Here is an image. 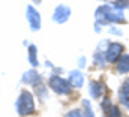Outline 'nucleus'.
Here are the masks:
<instances>
[{"instance_id": "obj_1", "label": "nucleus", "mask_w": 129, "mask_h": 117, "mask_svg": "<svg viewBox=\"0 0 129 117\" xmlns=\"http://www.w3.org/2000/svg\"><path fill=\"white\" fill-rule=\"evenodd\" d=\"M15 108L17 111L21 114V116H27V114H32L35 111V102H33V96L29 92H23L15 104Z\"/></svg>"}, {"instance_id": "obj_2", "label": "nucleus", "mask_w": 129, "mask_h": 117, "mask_svg": "<svg viewBox=\"0 0 129 117\" xmlns=\"http://www.w3.org/2000/svg\"><path fill=\"white\" fill-rule=\"evenodd\" d=\"M50 87L53 89L56 93H60V95H68L71 93V86L68 84V81L63 80L62 77H57V75H51L50 77V81H48Z\"/></svg>"}, {"instance_id": "obj_3", "label": "nucleus", "mask_w": 129, "mask_h": 117, "mask_svg": "<svg viewBox=\"0 0 129 117\" xmlns=\"http://www.w3.org/2000/svg\"><path fill=\"white\" fill-rule=\"evenodd\" d=\"M69 17H71V9H69L66 5H59V6L56 8L54 14H53V20H54L56 23H59V24L66 23Z\"/></svg>"}, {"instance_id": "obj_4", "label": "nucleus", "mask_w": 129, "mask_h": 117, "mask_svg": "<svg viewBox=\"0 0 129 117\" xmlns=\"http://www.w3.org/2000/svg\"><path fill=\"white\" fill-rule=\"evenodd\" d=\"M122 51H123V47L120 44H110V47H108V50L105 53V60L110 62V63L116 62L122 56Z\"/></svg>"}, {"instance_id": "obj_5", "label": "nucleus", "mask_w": 129, "mask_h": 117, "mask_svg": "<svg viewBox=\"0 0 129 117\" xmlns=\"http://www.w3.org/2000/svg\"><path fill=\"white\" fill-rule=\"evenodd\" d=\"M27 20L32 30H39L41 29V17L39 12L33 8V6H27Z\"/></svg>"}, {"instance_id": "obj_6", "label": "nucleus", "mask_w": 129, "mask_h": 117, "mask_svg": "<svg viewBox=\"0 0 129 117\" xmlns=\"http://www.w3.org/2000/svg\"><path fill=\"white\" fill-rule=\"evenodd\" d=\"M119 96H120V102L129 110V78L125 80V83L122 84L120 92H119Z\"/></svg>"}, {"instance_id": "obj_7", "label": "nucleus", "mask_w": 129, "mask_h": 117, "mask_svg": "<svg viewBox=\"0 0 129 117\" xmlns=\"http://www.w3.org/2000/svg\"><path fill=\"white\" fill-rule=\"evenodd\" d=\"M69 81H71V84L74 87H81L83 86V81H84L83 74L80 71H72L71 75H69Z\"/></svg>"}, {"instance_id": "obj_8", "label": "nucleus", "mask_w": 129, "mask_h": 117, "mask_svg": "<svg viewBox=\"0 0 129 117\" xmlns=\"http://www.w3.org/2000/svg\"><path fill=\"white\" fill-rule=\"evenodd\" d=\"M23 81L26 84H36V83L41 81V78H39V75H38L36 71H27L24 74V77H23Z\"/></svg>"}, {"instance_id": "obj_9", "label": "nucleus", "mask_w": 129, "mask_h": 117, "mask_svg": "<svg viewBox=\"0 0 129 117\" xmlns=\"http://www.w3.org/2000/svg\"><path fill=\"white\" fill-rule=\"evenodd\" d=\"M117 71H119L120 74H126V72H129V56L128 54H123L122 58L119 60Z\"/></svg>"}, {"instance_id": "obj_10", "label": "nucleus", "mask_w": 129, "mask_h": 117, "mask_svg": "<svg viewBox=\"0 0 129 117\" xmlns=\"http://www.w3.org/2000/svg\"><path fill=\"white\" fill-rule=\"evenodd\" d=\"M102 92H104V86L101 83H98V81H92L90 83V95L93 98H99L102 95Z\"/></svg>"}, {"instance_id": "obj_11", "label": "nucleus", "mask_w": 129, "mask_h": 117, "mask_svg": "<svg viewBox=\"0 0 129 117\" xmlns=\"http://www.w3.org/2000/svg\"><path fill=\"white\" fill-rule=\"evenodd\" d=\"M29 60L32 63V66H38V58H36V47L35 45H30L29 47Z\"/></svg>"}, {"instance_id": "obj_12", "label": "nucleus", "mask_w": 129, "mask_h": 117, "mask_svg": "<svg viewBox=\"0 0 129 117\" xmlns=\"http://www.w3.org/2000/svg\"><path fill=\"white\" fill-rule=\"evenodd\" d=\"M83 104H84V113H86L84 116L86 117H95L93 111H92V107H90V102L89 101H84Z\"/></svg>"}, {"instance_id": "obj_13", "label": "nucleus", "mask_w": 129, "mask_h": 117, "mask_svg": "<svg viewBox=\"0 0 129 117\" xmlns=\"http://www.w3.org/2000/svg\"><path fill=\"white\" fill-rule=\"evenodd\" d=\"M66 117H83V116H81V113L78 110H74V111H69L66 114Z\"/></svg>"}, {"instance_id": "obj_14", "label": "nucleus", "mask_w": 129, "mask_h": 117, "mask_svg": "<svg viewBox=\"0 0 129 117\" xmlns=\"http://www.w3.org/2000/svg\"><path fill=\"white\" fill-rule=\"evenodd\" d=\"M110 117H120V113H119V108L113 107V108H111V113H110Z\"/></svg>"}]
</instances>
